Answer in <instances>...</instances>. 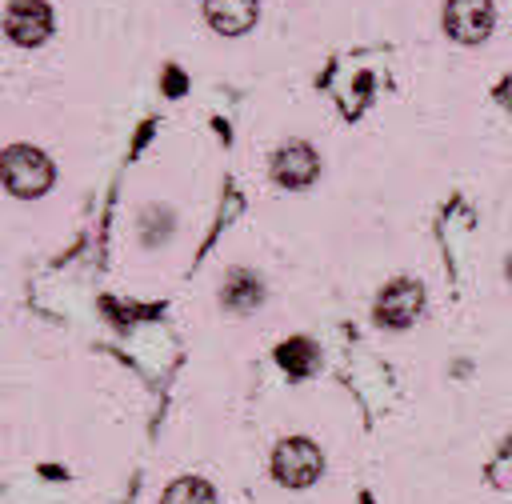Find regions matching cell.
I'll use <instances>...</instances> for the list:
<instances>
[{
	"mask_svg": "<svg viewBox=\"0 0 512 504\" xmlns=\"http://www.w3.org/2000/svg\"><path fill=\"white\" fill-rule=\"evenodd\" d=\"M0 180L16 192V196H40L52 184V160L28 144H16L0 156Z\"/></svg>",
	"mask_w": 512,
	"mask_h": 504,
	"instance_id": "1",
	"label": "cell"
},
{
	"mask_svg": "<svg viewBox=\"0 0 512 504\" xmlns=\"http://www.w3.org/2000/svg\"><path fill=\"white\" fill-rule=\"evenodd\" d=\"M272 472H276V480L280 484H288V488H304V484H312L316 480V472H320V448L312 444V440H284L280 448H276V456H272Z\"/></svg>",
	"mask_w": 512,
	"mask_h": 504,
	"instance_id": "2",
	"label": "cell"
},
{
	"mask_svg": "<svg viewBox=\"0 0 512 504\" xmlns=\"http://www.w3.org/2000/svg\"><path fill=\"white\" fill-rule=\"evenodd\" d=\"M4 28H8V36L16 40V44H40L44 36H48V28H52V12H48V4L44 0H16L12 8H8V16H4Z\"/></svg>",
	"mask_w": 512,
	"mask_h": 504,
	"instance_id": "3",
	"label": "cell"
},
{
	"mask_svg": "<svg viewBox=\"0 0 512 504\" xmlns=\"http://www.w3.org/2000/svg\"><path fill=\"white\" fill-rule=\"evenodd\" d=\"M420 304H424L420 284H416V280H396V284H388V288L380 292V300H376V320H380V324H392V328H404V324L420 312Z\"/></svg>",
	"mask_w": 512,
	"mask_h": 504,
	"instance_id": "4",
	"label": "cell"
},
{
	"mask_svg": "<svg viewBox=\"0 0 512 504\" xmlns=\"http://www.w3.org/2000/svg\"><path fill=\"white\" fill-rule=\"evenodd\" d=\"M444 24H448V32H452L456 40L476 44V40L488 32V24H492V4H488V0H448Z\"/></svg>",
	"mask_w": 512,
	"mask_h": 504,
	"instance_id": "5",
	"label": "cell"
},
{
	"mask_svg": "<svg viewBox=\"0 0 512 504\" xmlns=\"http://www.w3.org/2000/svg\"><path fill=\"white\" fill-rule=\"evenodd\" d=\"M272 176L288 188H304L316 176V152L308 144H284L272 160Z\"/></svg>",
	"mask_w": 512,
	"mask_h": 504,
	"instance_id": "6",
	"label": "cell"
},
{
	"mask_svg": "<svg viewBox=\"0 0 512 504\" xmlns=\"http://www.w3.org/2000/svg\"><path fill=\"white\" fill-rule=\"evenodd\" d=\"M204 16L216 32H244L256 20V0H204Z\"/></svg>",
	"mask_w": 512,
	"mask_h": 504,
	"instance_id": "7",
	"label": "cell"
},
{
	"mask_svg": "<svg viewBox=\"0 0 512 504\" xmlns=\"http://www.w3.org/2000/svg\"><path fill=\"white\" fill-rule=\"evenodd\" d=\"M164 504H216V492H212L204 480L184 476V480H176V484L164 492Z\"/></svg>",
	"mask_w": 512,
	"mask_h": 504,
	"instance_id": "8",
	"label": "cell"
},
{
	"mask_svg": "<svg viewBox=\"0 0 512 504\" xmlns=\"http://www.w3.org/2000/svg\"><path fill=\"white\" fill-rule=\"evenodd\" d=\"M276 360L288 368V376H308V372H312V364H316V352H312V344H308V340H288V344H280Z\"/></svg>",
	"mask_w": 512,
	"mask_h": 504,
	"instance_id": "9",
	"label": "cell"
},
{
	"mask_svg": "<svg viewBox=\"0 0 512 504\" xmlns=\"http://www.w3.org/2000/svg\"><path fill=\"white\" fill-rule=\"evenodd\" d=\"M260 300V284H256V276H248V272H232V280H228V288H224V304L228 308H252Z\"/></svg>",
	"mask_w": 512,
	"mask_h": 504,
	"instance_id": "10",
	"label": "cell"
},
{
	"mask_svg": "<svg viewBox=\"0 0 512 504\" xmlns=\"http://www.w3.org/2000/svg\"><path fill=\"white\" fill-rule=\"evenodd\" d=\"M180 84H184V76L180 72H168V92H180Z\"/></svg>",
	"mask_w": 512,
	"mask_h": 504,
	"instance_id": "11",
	"label": "cell"
}]
</instances>
